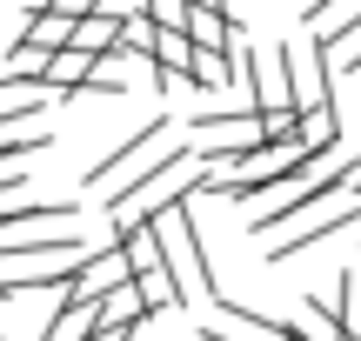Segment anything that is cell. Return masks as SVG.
Instances as JSON below:
<instances>
[{
	"label": "cell",
	"instance_id": "obj_1",
	"mask_svg": "<svg viewBox=\"0 0 361 341\" xmlns=\"http://www.w3.org/2000/svg\"><path fill=\"white\" fill-rule=\"evenodd\" d=\"M355 154H328L322 168L308 174V181H295V187H281V201L274 208H261V214H247V235H274V228H295L301 214H314V208H328V201L341 194V187H355Z\"/></svg>",
	"mask_w": 361,
	"mask_h": 341
},
{
	"label": "cell",
	"instance_id": "obj_2",
	"mask_svg": "<svg viewBox=\"0 0 361 341\" xmlns=\"http://www.w3.org/2000/svg\"><path fill=\"white\" fill-rule=\"evenodd\" d=\"M161 147H168V114H161V120H147V128L134 134V141H121L107 161H94V168H87V187H107V181H134V174L147 168V154H161Z\"/></svg>",
	"mask_w": 361,
	"mask_h": 341
},
{
	"label": "cell",
	"instance_id": "obj_3",
	"mask_svg": "<svg viewBox=\"0 0 361 341\" xmlns=\"http://www.w3.org/2000/svg\"><path fill=\"white\" fill-rule=\"evenodd\" d=\"M341 228H361V208H355V201H348V208H328L322 221H301V228H288V235L268 248V268H274V261H295V254H308L322 235H341Z\"/></svg>",
	"mask_w": 361,
	"mask_h": 341
},
{
	"label": "cell",
	"instance_id": "obj_4",
	"mask_svg": "<svg viewBox=\"0 0 361 341\" xmlns=\"http://www.w3.org/2000/svg\"><path fill=\"white\" fill-rule=\"evenodd\" d=\"M335 321H341V341H361V268H341V288H335Z\"/></svg>",
	"mask_w": 361,
	"mask_h": 341
},
{
	"label": "cell",
	"instance_id": "obj_5",
	"mask_svg": "<svg viewBox=\"0 0 361 341\" xmlns=\"http://www.w3.org/2000/svg\"><path fill=\"white\" fill-rule=\"evenodd\" d=\"M328 74H361V34H355V40H341V47L328 54Z\"/></svg>",
	"mask_w": 361,
	"mask_h": 341
},
{
	"label": "cell",
	"instance_id": "obj_6",
	"mask_svg": "<svg viewBox=\"0 0 361 341\" xmlns=\"http://www.w3.org/2000/svg\"><path fill=\"white\" fill-rule=\"evenodd\" d=\"M87 341H134V335H87Z\"/></svg>",
	"mask_w": 361,
	"mask_h": 341
}]
</instances>
